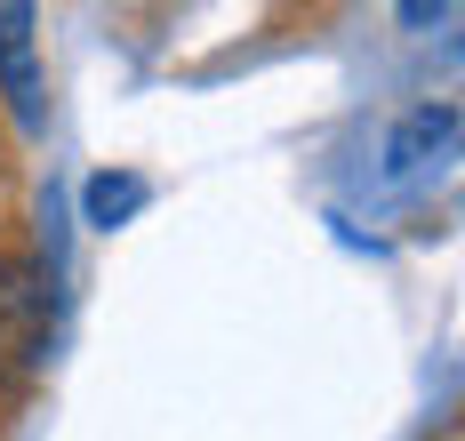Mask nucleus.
Listing matches in <instances>:
<instances>
[{
    "label": "nucleus",
    "mask_w": 465,
    "mask_h": 441,
    "mask_svg": "<svg viewBox=\"0 0 465 441\" xmlns=\"http://www.w3.org/2000/svg\"><path fill=\"white\" fill-rule=\"evenodd\" d=\"M56 353V265L33 249H0V401L48 377Z\"/></svg>",
    "instance_id": "1"
},
{
    "label": "nucleus",
    "mask_w": 465,
    "mask_h": 441,
    "mask_svg": "<svg viewBox=\"0 0 465 441\" xmlns=\"http://www.w3.org/2000/svg\"><path fill=\"white\" fill-rule=\"evenodd\" d=\"M458 152V104H418V113H401L393 121V137H385V193H418L441 177V161Z\"/></svg>",
    "instance_id": "2"
},
{
    "label": "nucleus",
    "mask_w": 465,
    "mask_h": 441,
    "mask_svg": "<svg viewBox=\"0 0 465 441\" xmlns=\"http://www.w3.org/2000/svg\"><path fill=\"white\" fill-rule=\"evenodd\" d=\"M0 97H8V121L25 137L48 129V73H41V33H33V8H0Z\"/></svg>",
    "instance_id": "3"
},
{
    "label": "nucleus",
    "mask_w": 465,
    "mask_h": 441,
    "mask_svg": "<svg viewBox=\"0 0 465 441\" xmlns=\"http://www.w3.org/2000/svg\"><path fill=\"white\" fill-rule=\"evenodd\" d=\"M144 209H153V185H144L137 169H96L89 185H81V225H96V233H121Z\"/></svg>",
    "instance_id": "4"
}]
</instances>
